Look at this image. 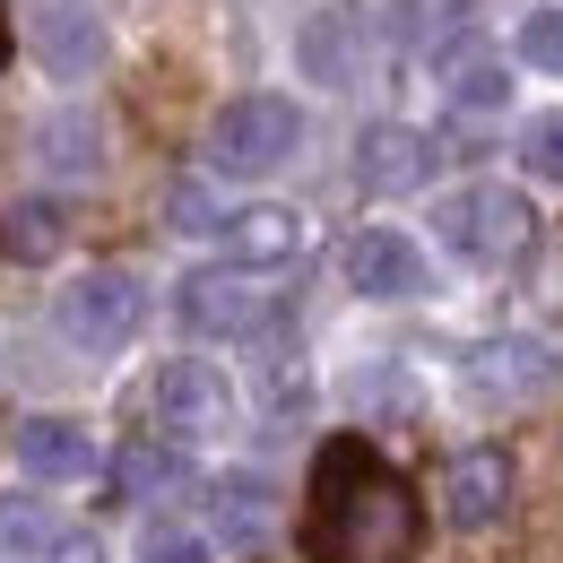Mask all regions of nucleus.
<instances>
[{
  "label": "nucleus",
  "mask_w": 563,
  "mask_h": 563,
  "mask_svg": "<svg viewBox=\"0 0 563 563\" xmlns=\"http://www.w3.org/2000/svg\"><path fill=\"white\" fill-rule=\"evenodd\" d=\"M9 53H18V35H9V0H0V62H9Z\"/></svg>",
  "instance_id": "nucleus-24"
},
{
  "label": "nucleus",
  "mask_w": 563,
  "mask_h": 563,
  "mask_svg": "<svg viewBox=\"0 0 563 563\" xmlns=\"http://www.w3.org/2000/svg\"><path fill=\"white\" fill-rule=\"evenodd\" d=\"M468 382L486 390V399H547L563 382V364L547 339H520V330H503L486 347H468Z\"/></svg>",
  "instance_id": "nucleus-8"
},
{
  "label": "nucleus",
  "mask_w": 563,
  "mask_h": 563,
  "mask_svg": "<svg viewBox=\"0 0 563 563\" xmlns=\"http://www.w3.org/2000/svg\"><path fill=\"white\" fill-rule=\"evenodd\" d=\"M140 563H217V547L200 529H183V520H156L140 538Z\"/></svg>",
  "instance_id": "nucleus-22"
},
{
  "label": "nucleus",
  "mask_w": 563,
  "mask_h": 563,
  "mask_svg": "<svg viewBox=\"0 0 563 563\" xmlns=\"http://www.w3.org/2000/svg\"><path fill=\"white\" fill-rule=\"evenodd\" d=\"M35 156H44V174L87 183V174L104 165V131H96V113H87V104H62V113L35 131Z\"/></svg>",
  "instance_id": "nucleus-16"
},
{
  "label": "nucleus",
  "mask_w": 563,
  "mask_h": 563,
  "mask_svg": "<svg viewBox=\"0 0 563 563\" xmlns=\"http://www.w3.org/2000/svg\"><path fill=\"white\" fill-rule=\"evenodd\" d=\"M140 321H147V295L131 269H87V278H70L53 295V330L78 355H122L140 339Z\"/></svg>",
  "instance_id": "nucleus-3"
},
{
  "label": "nucleus",
  "mask_w": 563,
  "mask_h": 563,
  "mask_svg": "<svg viewBox=\"0 0 563 563\" xmlns=\"http://www.w3.org/2000/svg\"><path fill=\"white\" fill-rule=\"evenodd\" d=\"M511 460L503 451H460L451 460V477H442V511H451V529H494L503 511H511Z\"/></svg>",
  "instance_id": "nucleus-12"
},
{
  "label": "nucleus",
  "mask_w": 563,
  "mask_h": 563,
  "mask_svg": "<svg viewBox=\"0 0 563 563\" xmlns=\"http://www.w3.org/2000/svg\"><path fill=\"white\" fill-rule=\"evenodd\" d=\"M35 62L53 78H87L104 62V18H96L87 0H44V9H35Z\"/></svg>",
  "instance_id": "nucleus-13"
},
{
  "label": "nucleus",
  "mask_w": 563,
  "mask_h": 563,
  "mask_svg": "<svg viewBox=\"0 0 563 563\" xmlns=\"http://www.w3.org/2000/svg\"><path fill=\"white\" fill-rule=\"evenodd\" d=\"M174 321H183L191 339H261V330L278 321V295L252 278V269L217 261V269H191V278L174 286Z\"/></svg>",
  "instance_id": "nucleus-5"
},
{
  "label": "nucleus",
  "mask_w": 563,
  "mask_h": 563,
  "mask_svg": "<svg viewBox=\"0 0 563 563\" xmlns=\"http://www.w3.org/2000/svg\"><path fill=\"white\" fill-rule=\"evenodd\" d=\"M70 243V209L62 200H9L0 209V252L9 261H53Z\"/></svg>",
  "instance_id": "nucleus-17"
},
{
  "label": "nucleus",
  "mask_w": 563,
  "mask_h": 563,
  "mask_svg": "<svg viewBox=\"0 0 563 563\" xmlns=\"http://www.w3.org/2000/svg\"><path fill=\"white\" fill-rule=\"evenodd\" d=\"M433 234H442L451 261H468V269H511V261H529V243H538V209H529L511 183H468V191H451V200L433 209Z\"/></svg>",
  "instance_id": "nucleus-2"
},
{
  "label": "nucleus",
  "mask_w": 563,
  "mask_h": 563,
  "mask_svg": "<svg viewBox=\"0 0 563 563\" xmlns=\"http://www.w3.org/2000/svg\"><path fill=\"white\" fill-rule=\"evenodd\" d=\"M174 477H183V451H165V442H131L122 451V486L131 494H165Z\"/></svg>",
  "instance_id": "nucleus-21"
},
{
  "label": "nucleus",
  "mask_w": 563,
  "mask_h": 563,
  "mask_svg": "<svg viewBox=\"0 0 563 563\" xmlns=\"http://www.w3.org/2000/svg\"><path fill=\"white\" fill-rule=\"evenodd\" d=\"M347 286H355V295H373V303H408V295H424L417 234H399V225H355V234H347Z\"/></svg>",
  "instance_id": "nucleus-7"
},
{
  "label": "nucleus",
  "mask_w": 563,
  "mask_h": 563,
  "mask_svg": "<svg viewBox=\"0 0 563 563\" xmlns=\"http://www.w3.org/2000/svg\"><path fill=\"white\" fill-rule=\"evenodd\" d=\"M303 563H417L424 555V503L417 486L364 442L330 433L303 477Z\"/></svg>",
  "instance_id": "nucleus-1"
},
{
  "label": "nucleus",
  "mask_w": 563,
  "mask_h": 563,
  "mask_svg": "<svg viewBox=\"0 0 563 563\" xmlns=\"http://www.w3.org/2000/svg\"><path fill=\"white\" fill-rule=\"evenodd\" d=\"M217 243H225V261H234V269L269 278V269H286V261L303 252V217L278 209V200H252V209L217 217Z\"/></svg>",
  "instance_id": "nucleus-10"
},
{
  "label": "nucleus",
  "mask_w": 563,
  "mask_h": 563,
  "mask_svg": "<svg viewBox=\"0 0 563 563\" xmlns=\"http://www.w3.org/2000/svg\"><path fill=\"white\" fill-rule=\"evenodd\" d=\"M18 468H26L35 486H78V477L104 468V442L78 417H26L18 424Z\"/></svg>",
  "instance_id": "nucleus-9"
},
{
  "label": "nucleus",
  "mask_w": 563,
  "mask_h": 563,
  "mask_svg": "<svg viewBox=\"0 0 563 563\" xmlns=\"http://www.w3.org/2000/svg\"><path fill=\"white\" fill-rule=\"evenodd\" d=\"M520 62L563 78V9H529V18H520Z\"/></svg>",
  "instance_id": "nucleus-23"
},
{
  "label": "nucleus",
  "mask_w": 563,
  "mask_h": 563,
  "mask_svg": "<svg viewBox=\"0 0 563 563\" xmlns=\"http://www.w3.org/2000/svg\"><path fill=\"white\" fill-rule=\"evenodd\" d=\"M451 104H460V113H503V104H511V70H503V62H460V70H451Z\"/></svg>",
  "instance_id": "nucleus-20"
},
{
  "label": "nucleus",
  "mask_w": 563,
  "mask_h": 563,
  "mask_svg": "<svg viewBox=\"0 0 563 563\" xmlns=\"http://www.w3.org/2000/svg\"><path fill=\"white\" fill-rule=\"evenodd\" d=\"M511 156H520L529 183H563V113H529L520 140H511Z\"/></svg>",
  "instance_id": "nucleus-19"
},
{
  "label": "nucleus",
  "mask_w": 563,
  "mask_h": 563,
  "mask_svg": "<svg viewBox=\"0 0 563 563\" xmlns=\"http://www.w3.org/2000/svg\"><path fill=\"white\" fill-rule=\"evenodd\" d=\"M209 520H217V538H225V547H261V538H269V520H278V486L234 468V477H217V486H209Z\"/></svg>",
  "instance_id": "nucleus-15"
},
{
  "label": "nucleus",
  "mask_w": 563,
  "mask_h": 563,
  "mask_svg": "<svg viewBox=\"0 0 563 563\" xmlns=\"http://www.w3.org/2000/svg\"><path fill=\"white\" fill-rule=\"evenodd\" d=\"M295 147H303L295 96H234L209 122V174H278Z\"/></svg>",
  "instance_id": "nucleus-4"
},
{
  "label": "nucleus",
  "mask_w": 563,
  "mask_h": 563,
  "mask_svg": "<svg viewBox=\"0 0 563 563\" xmlns=\"http://www.w3.org/2000/svg\"><path fill=\"white\" fill-rule=\"evenodd\" d=\"M295 62H303V78H312V87H355V70H364V35H355V18H347V9L303 18Z\"/></svg>",
  "instance_id": "nucleus-14"
},
{
  "label": "nucleus",
  "mask_w": 563,
  "mask_h": 563,
  "mask_svg": "<svg viewBox=\"0 0 563 563\" xmlns=\"http://www.w3.org/2000/svg\"><path fill=\"white\" fill-rule=\"evenodd\" d=\"M62 538H70V529H62L53 503H35V494H9V503H0V547H9V555H62Z\"/></svg>",
  "instance_id": "nucleus-18"
},
{
  "label": "nucleus",
  "mask_w": 563,
  "mask_h": 563,
  "mask_svg": "<svg viewBox=\"0 0 563 563\" xmlns=\"http://www.w3.org/2000/svg\"><path fill=\"white\" fill-rule=\"evenodd\" d=\"M147 417H156L165 442H225L234 433V382L217 364H200V355H174L147 382Z\"/></svg>",
  "instance_id": "nucleus-6"
},
{
  "label": "nucleus",
  "mask_w": 563,
  "mask_h": 563,
  "mask_svg": "<svg viewBox=\"0 0 563 563\" xmlns=\"http://www.w3.org/2000/svg\"><path fill=\"white\" fill-rule=\"evenodd\" d=\"M355 183L364 191H424L433 183V140L417 122H373L355 140Z\"/></svg>",
  "instance_id": "nucleus-11"
}]
</instances>
